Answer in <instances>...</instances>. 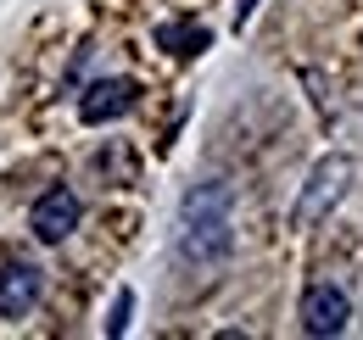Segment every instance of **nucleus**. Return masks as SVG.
<instances>
[{
    "label": "nucleus",
    "instance_id": "7",
    "mask_svg": "<svg viewBox=\"0 0 363 340\" xmlns=\"http://www.w3.org/2000/svg\"><path fill=\"white\" fill-rule=\"evenodd\" d=\"M157 50H174V56H201V50H213V28H201V23H190V17L157 23Z\"/></svg>",
    "mask_w": 363,
    "mask_h": 340
},
{
    "label": "nucleus",
    "instance_id": "2",
    "mask_svg": "<svg viewBox=\"0 0 363 340\" xmlns=\"http://www.w3.org/2000/svg\"><path fill=\"white\" fill-rule=\"evenodd\" d=\"M347 184H352V157H324V162L308 173L296 207H291V229H313L318 217H330V207L347 196Z\"/></svg>",
    "mask_w": 363,
    "mask_h": 340
},
{
    "label": "nucleus",
    "instance_id": "3",
    "mask_svg": "<svg viewBox=\"0 0 363 340\" xmlns=\"http://www.w3.org/2000/svg\"><path fill=\"white\" fill-rule=\"evenodd\" d=\"M79 217H84V207H79V196L67 190V184H50L45 196L34 201V212H28V229L45 240V246H62L73 229H79Z\"/></svg>",
    "mask_w": 363,
    "mask_h": 340
},
{
    "label": "nucleus",
    "instance_id": "4",
    "mask_svg": "<svg viewBox=\"0 0 363 340\" xmlns=\"http://www.w3.org/2000/svg\"><path fill=\"white\" fill-rule=\"evenodd\" d=\"M347 324H352V301H347L341 285H308V290H302V329L313 340L341 335Z\"/></svg>",
    "mask_w": 363,
    "mask_h": 340
},
{
    "label": "nucleus",
    "instance_id": "9",
    "mask_svg": "<svg viewBox=\"0 0 363 340\" xmlns=\"http://www.w3.org/2000/svg\"><path fill=\"white\" fill-rule=\"evenodd\" d=\"M252 11H257V0H240V6H235V28H246V23H252Z\"/></svg>",
    "mask_w": 363,
    "mask_h": 340
},
{
    "label": "nucleus",
    "instance_id": "5",
    "mask_svg": "<svg viewBox=\"0 0 363 340\" xmlns=\"http://www.w3.org/2000/svg\"><path fill=\"white\" fill-rule=\"evenodd\" d=\"M40 290H45V273L34 262H6L0 268V318H28L40 307Z\"/></svg>",
    "mask_w": 363,
    "mask_h": 340
},
{
    "label": "nucleus",
    "instance_id": "6",
    "mask_svg": "<svg viewBox=\"0 0 363 340\" xmlns=\"http://www.w3.org/2000/svg\"><path fill=\"white\" fill-rule=\"evenodd\" d=\"M135 79H95L84 95H79V118L90 128H101V123H112V118H123L129 106H135Z\"/></svg>",
    "mask_w": 363,
    "mask_h": 340
},
{
    "label": "nucleus",
    "instance_id": "8",
    "mask_svg": "<svg viewBox=\"0 0 363 340\" xmlns=\"http://www.w3.org/2000/svg\"><path fill=\"white\" fill-rule=\"evenodd\" d=\"M129 312H135V290H118V301H112V318H106V335H112V340L129 329Z\"/></svg>",
    "mask_w": 363,
    "mask_h": 340
},
{
    "label": "nucleus",
    "instance_id": "1",
    "mask_svg": "<svg viewBox=\"0 0 363 340\" xmlns=\"http://www.w3.org/2000/svg\"><path fill=\"white\" fill-rule=\"evenodd\" d=\"M174 246H179V256H184V262H196V268L224 262L229 246H235V229H229V184L213 178V184H196V190L184 196Z\"/></svg>",
    "mask_w": 363,
    "mask_h": 340
}]
</instances>
